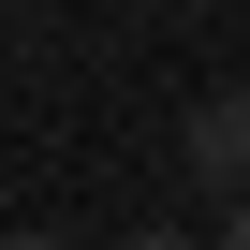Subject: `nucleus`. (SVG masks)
<instances>
[{"label": "nucleus", "mask_w": 250, "mask_h": 250, "mask_svg": "<svg viewBox=\"0 0 250 250\" xmlns=\"http://www.w3.org/2000/svg\"><path fill=\"white\" fill-rule=\"evenodd\" d=\"M221 250H250V191H235V206H221Z\"/></svg>", "instance_id": "nucleus-2"}, {"label": "nucleus", "mask_w": 250, "mask_h": 250, "mask_svg": "<svg viewBox=\"0 0 250 250\" xmlns=\"http://www.w3.org/2000/svg\"><path fill=\"white\" fill-rule=\"evenodd\" d=\"M118 250H191V235H118Z\"/></svg>", "instance_id": "nucleus-3"}, {"label": "nucleus", "mask_w": 250, "mask_h": 250, "mask_svg": "<svg viewBox=\"0 0 250 250\" xmlns=\"http://www.w3.org/2000/svg\"><path fill=\"white\" fill-rule=\"evenodd\" d=\"M0 250H74V235H0Z\"/></svg>", "instance_id": "nucleus-4"}, {"label": "nucleus", "mask_w": 250, "mask_h": 250, "mask_svg": "<svg viewBox=\"0 0 250 250\" xmlns=\"http://www.w3.org/2000/svg\"><path fill=\"white\" fill-rule=\"evenodd\" d=\"M177 147H191L206 191H250V88H206V103L177 118Z\"/></svg>", "instance_id": "nucleus-1"}]
</instances>
